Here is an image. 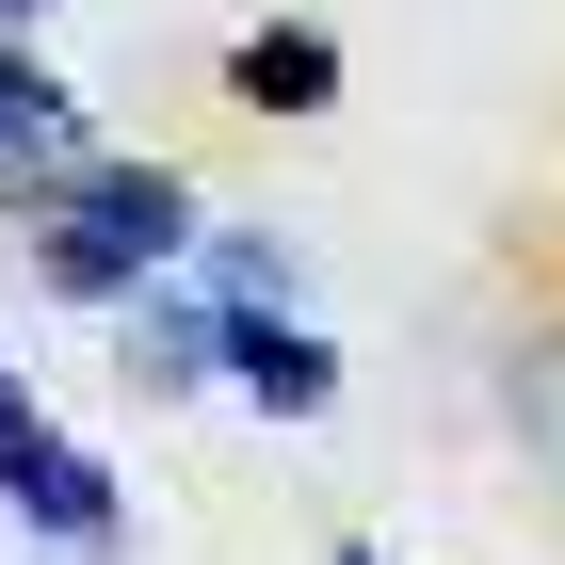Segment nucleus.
Returning a JSON list of instances; mask_svg holds the SVG:
<instances>
[{
	"instance_id": "423d86ee",
	"label": "nucleus",
	"mask_w": 565,
	"mask_h": 565,
	"mask_svg": "<svg viewBox=\"0 0 565 565\" xmlns=\"http://www.w3.org/2000/svg\"><path fill=\"white\" fill-rule=\"evenodd\" d=\"M340 565H388V550H340Z\"/></svg>"
},
{
	"instance_id": "20e7f679",
	"label": "nucleus",
	"mask_w": 565,
	"mask_h": 565,
	"mask_svg": "<svg viewBox=\"0 0 565 565\" xmlns=\"http://www.w3.org/2000/svg\"><path fill=\"white\" fill-rule=\"evenodd\" d=\"M226 82L259 97V114H323V82H340V49H323V33H243V65H226Z\"/></svg>"
},
{
	"instance_id": "f03ea898",
	"label": "nucleus",
	"mask_w": 565,
	"mask_h": 565,
	"mask_svg": "<svg viewBox=\"0 0 565 565\" xmlns=\"http://www.w3.org/2000/svg\"><path fill=\"white\" fill-rule=\"evenodd\" d=\"M211 355L243 372V404H275V420H323V404H340V355L307 340V323H211Z\"/></svg>"
},
{
	"instance_id": "0eeeda50",
	"label": "nucleus",
	"mask_w": 565,
	"mask_h": 565,
	"mask_svg": "<svg viewBox=\"0 0 565 565\" xmlns=\"http://www.w3.org/2000/svg\"><path fill=\"white\" fill-rule=\"evenodd\" d=\"M0 17H33V0H0Z\"/></svg>"
},
{
	"instance_id": "f257e3e1",
	"label": "nucleus",
	"mask_w": 565,
	"mask_h": 565,
	"mask_svg": "<svg viewBox=\"0 0 565 565\" xmlns=\"http://www.w3.org/2000/svg\"><path fill=\"white\" fill-rule=\"evenodd\" d=\"M178 243H194V194H178V178H146V162H114V178H82V194H65L49 275H65V291H130V275H162Z\"/></svg>"
},
{
	"instance_id": "39448f33",
	"label": "nucleus",
	"mask_w": 565,
	"mask_h": 565,
	"mask_svg": "<svg viewBox=\"0 0 565 565\" xmlns=\"http://www.w3.org/2000/svg\"><path fill=\"white\" fill-rule=\"evenodd\" d=\"M17 420H33V404H17V355H0V436H17Z\"/></svg>"
},
{
	"instance_id": "7ed1b4c3",
	"label": "nucleus",
	"mask_w": 565,
	"mask_h": 565,
	"mask_svg": "<svg viewBox=\"0 0 565 565\" xmlns=\"http://www.w3.org/2000/svg\"><path fill=\"white\" fill-rule=\"evenodd\" d=\"M501 420H518L533 484H565V323L550 340H501Z\"/></svg>"
}]
</instances>
